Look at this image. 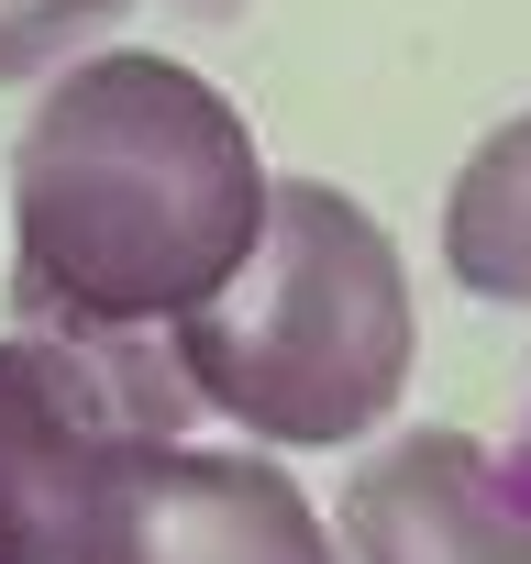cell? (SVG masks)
Here are the masks:
<instances>
[{
  "label": "cell",
  "mask_w": 531,
  "mask_h": 564,
  "mask_svg": "<svg viewBox=\"0 0 531 564\" xmlns=\"http://www.w3.org/2000/svg\"><path fill=\"white\" fill-rule=\"evenodd\" d=\"M278 177L243 111L144 45L78 56L12 144V322L177 333L266 243Z\"/></svg>",
  "instance_id": "1"
},
{
  "label": "cell",
  "mask_w": 531,
  "mask_h": 564,
  "mask_svg": "<svg viewBox=\"0 0 531 564\" xmlns=\"http://www.w3.org/2000/svg\"><path fill=\"white\" fill-rule=\"evenodd\" d=\"M177 366L199 410H221L254 443H355L410 388V265L366 199L333 177H278L266 243L221 300H199L177 333Z\"/></svg>",
  "instance_id": "2"
},
{
  "label": "cell",
  "mask_w": 531,
  "mask_h": 564,
  "mask_svg": "<svg viewBox=\"0 0 531 564\" xmlns=\"http://www.w3.org/2000/svg\"><path fill=\"white\" fill-rule=\"evenodd\" d=\"M199 388L166 333H12L0 344V520L23 564H56L78 509L144 454L188 443Z\"/></svg>",
  "instance_id": "3"
},
{
  "label": "cell",
  "mask_w": 531,
  "mask_h": 564,
  "mask_svg": "<svg viewBox=\"0 0 531 564\" xmlns=\"http://www.w3.org/2000/svg\"><path fill=\"white\" fill-rule=\"evenodd\" d=\"M56 564H344L333 531L311 520L300 476L266 454H199V443H144L67 531Z\"/></svg>",
  "instance_id": "4"
},
{
  "label": "cell",
  "mask_w": 531,
  "mask_h": 564,
  "mask_svg": "<svg viewBox=\"0 0 531 564\" xmlns=\"http://www.w3.org/2000/svg\"><path fill=\"white\" fill-rule=\"evenodd\" d=\"M344 564H531V498L476 432H399L344 476Z\"/></svg>",
  "instance_id": "5"
},
{
  "label": "cell",
  "mask_w": 531,
  "mask_h": 564,
  "mask_svg": "<svg viewBox=\"0 0 531 564\" xmlns=\"http://www.w3.org/2000/svg\"><path fill=\"white\" fill-rule=\"evenodd\" d=\"M443 265H454L465 300L531 311V111L498 122V133L454 166V199H443Z\"/></svg>",
  "instance_id": "6"
},
{
  "label": "cell",
  "mask_w": 531,
  "mask_h": 564,
  "mask_svg": "<svg viewBox=\"0 0 531 564\" xmlns=\"http://www.w3.org/2000/svg\"><path fill=\"white\" fill-rule=\"evenodd\" d=\"M133 0H0V78H34L56 56H78L89 34H111Z\"/></svg>",
  "instance_id": "7"
},
{
  "label": "cell",
  "mask_w": 531,
  "mask_h": 564,
  "mask_svg": "<svg viewBox=\"0 0 531 564\" xmlns=\"http://www.w3.org/2000/svg\"><path fill=\"white\" fill-rule=\"evenodd\" d=\"M0 564H23V542H12V520H0Z\"/></svg>",
  "instance_id": "8"
}]
</instances>
